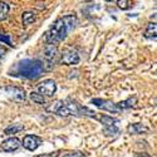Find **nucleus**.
<instances>
[{"instance_id": "f257e3e1", "label": "nucleus", "mask_w": 157, "mask_h": 157, "mask_svg": "<svg viewBox=\"0 0 157 157\" xmlns=\"http://www.w3.org/2000/svg\"><path fill=\"white\" fill-rule=\"evenodd\" d=\"M77 24V17L71 14V15H65L57 21L49 28V30L45 33V42L48 44H58L62 40H64L67 38L68 33L72 32L75 28Z\"/></svg>"}, {"instance_id": "f03ea898", "label": "nucleus", "mask_w": 157, "mask_h": 157, "mask_svg": "<svg viewBox=\"0 0 157 157\" xmlns=\"http://www.w3.org/2000/svg\"><path fill=\"white\" fill-rule=\"evenodd\" d=\"M48 112L57 113L58 116L67 117V116H87L96 118L97 113L92 109H89L84 106H81L75 101L67 99V101H57L54 103H50V106L47 107Z\"/></svg>"}, {"instance_id": "7ed1b4c3", "label": "nucleus", "mask_w": 157, "mask_h": 157, "mask_svg": "<svg viewBox=\"0 0 157 157\" xmlns=\"http://www.w3.org/2000/svg\"><path fill=\"white\" fill-rule=\"evenodd\" d=\"M43 68V62L38 59H23L18 62L14 67L9 71V74L13 77H21L27 79H35L40 77Z\"/></svg>"}, {"instance_id": "20e7f679", "label": "nucleus", "mask_w": 157, "mask_h": 157, "mask_svg": "<svg viewBox=\"0 0 157 157\" xmlns=\"http://www.w3.org/2000/svg\"><path fill=\"white\" fill-rule=\"evenodd\" d=\"M58 47L56 44H48L44 49V62H43V68L47 71H50L58 62Z\"/></svg>"}, {"instance_id": "39448f33", "label": "nucleus", "mask_w": 157, "mask_h": 157, "mask_svg": "<svg viewBox=\"0 0 157 157\" xmlns=\"http://www.w3.org/2000/svg\"><path fill=\"white\" fill-rule=\"evenodd\" d=\"M90 103L94 104L96 107L101 108V109H104V111H108V112H112V113H120L122 109L117 106V103H113L112 101L109 99H101V98H93L90 101Z\"/></svg>"}, {"instance_id": "423d86ee", "label": "nucleus", "mask_w": 157, "mask_h": 157, "mask_svg": "<svg viewBox=\"0 0 157 157\" xmlns=\"http://www.w3.org/2000/svg\"><path fill=\"white\" fill-rule=\"evenodd\" d=\"M38 90H39V93L43 96L52 97V96H54L56 90H57V84L53 79H45L42 83L38 84Z\"/></svg>"}, {"instance_id": "0eeeda50", "label": "nucleus", "mask_w": 157, "mask_h": 157, "mask_svg": "<svg viewBox=\"0 0 157 157\" xmlns=\"http://www.w3.org/2000/svg\"><path fill=\"white\" fill-rule=\"evenodd\" d=\"M59 62L64 65H74L79 63V56L73 49H65L60 56Z\"/></svg>"}, {"instance_id": "6e6552de", "label": "nucleus", "mask_w": 157, "mask_h": 157, "mask_svg": "<svg viewBox=\"0 0 157 157\" xmlns=\"http://www.w3.org/2000/svg\"><path fill=\"white\" fill-rule=\"evenodd\" d=\"M43 140L39 137V136H35V135H27L24 138H23V142H21V146L28 150V151H34L36 150L39 146L42 145Z\"/></svg>"}, {"instance_id": "1a4fd4ad", "label": "nucleus", "mask_w": 157, "mask_h": 157, "mask_svg": "<svg viewBox=\"0 0 157 157\" xmlns=\"http://www.w3.org/2000/svg\"><path fill=\"white\" fill-rule=\"evenodd\" d=\"M4 92L15 102H24L27 96H25V90L18 87H5Z\"/></svg>"}, {"instance_id": "9d476101", "label": "nucleus", "mask_w": 157, "mask_h": 157, "mask_svg": "<svg viewBox=\"0 0 157 157\" xmlns=\"http://www.w3.org/2000/svg\"><path fill=\"white\" fill-rule=\"evenodd\" d=\"M0 147H2V150L5 152H14L21 147V141L17 137H10V138L3 141Z\"/></svg>"}, {"instance_id": "9b49d317", "label": "nucleus", "mask_w": 157, "mask_h": 157, "mask_svg": "<svg viewBox=\"0 0 157 157\" xmlns=\"http://www.w3.org/2000/svg\"><path fill=\"white\" fill-rule=\"evenodd\" d=\"M127 132L129 135H142L148 132V128L142 123H132L127 127Z\"/></svg>"}, {"instance_id": "f8f14e48", "label": "nucleus", "mask_w": 157, "mask_h": 157, "mask_svg": "<svg viewBox=\"0 0 157 157\" xmlns=\"http://www.w3.org/2000/svg\"><path fill=\"white\" fill-rule=\"evenodd\" d=\"M96 120H98L104 126V128H106V127H112V126H117V123L120 122L117 118H113V117H109V116H106V114H101V116L97 114Z\"/></svg>"}, {"instance_id": "ddd939ff", "label": "nucleus", "mask_w": 157, "mask_h": 157, "mask_svg": "<svg viewBox=\"0 0 157 157\" xmlns=\"http://www.w3.org/2000/svg\"><path fill=\"white\" fill-rule=\"evenodd\" d=\"M136 104H137V97L133 96V97L127 98L126 101L118 102V103H117V106H118V107L123 111V109H127V108H132L133 106H136Z\"/></svg>"}, {"instance_id": "4468645a", "label": "nucleus", "mask_w": 157, "mask_h": 157, "mask_svg": "<svg viewBox=\"0 0 157 157\" xmlns=\"http://www.w3.org/2000/svg\"><path fill=\"white\" fill-rule=\"evenodd\" d=\"M157 27H156V23H150L147 25V28L145 30V38L147 39H153V40H156V38H157Z\"/></svg>"}, {"instance_id": "2eb2a0df", "label": "nucleus", "mask_w": 157, "mask_h": 157, "mask_svg": "<svg viewBox=\"0 0 157 157\" xmlns=\"http://www.w3.org/2000/svg\"><path fill=\"white\" fill-rule=\"evenodd\" d=\"M21 19H23V24L24 25H30V24H33L35 21L36 17H35V14L33 11H25L23 14V17H21Z\"/></svg>"}, {"instance_id": "dca6fc26", "label": "nucleus", "mask_w": 157, "mask_h": 157, "mask_svg": "<svg viewBox=\"0 0 157 157\" xmlns=\"http://www.w3.org/2000/svg\"><path fill=\"white\" fill-rule=\"evenodd\" d=\"M24 129V126L23 124H10L9 127H6L4 129V133L5 135H15L18 132H20V131Z\"/></svg>"}, {"instance_id": "f3484780", "label": "nucleus", "mask_w": 157, "mask_h": 157, "mask_svg": "<svg viewBox=\"0 0 157 157\" xmlns=\"http://www.w3.org/2000/svg\"><path fill=\"white\" fill-rule=\"evenodd\" d=\"M9 5L5 2H0V21H3L9 15Z\"/></svg>"}, {"instance_id": "a211bd4d", "label": "nucleus", "mask_w": 157, "mask_h": 157, "mask_svg": "<svg viewBox=\"0 0 157 157\" xmlns=\"http://www.w3.org/2000/svg\"><path fill=\"white\" fill-rule=\"evenodd\" d=\"M118 132H120V129H118V127H117V126H112V127L103 128V135L107 136V137L116 136V135H118Z\"/></svg>"}, {"instance_id": "6ab92c4d", "label": "nucleus", "mask_w": 157, "mask_h": 157, "mask_svg": "<svg viewBox=\"0 0 157 157\" xmlns=\"http://www.w3.org/2000/svg\"><path fill=\"white\" fill-rule=\"evenodd\" d=\"M29 97H30V99H32L33 102H35V103H38V104H44V103H45L44 96L40 94L39 92H32V93L29 94Z\"/></svg>"}, {"instance_id": "aec40b11", "label": "nucleus", "mask_w": 157, "mask_h": 157, "mask_svg": "<svg viewBox=\"0 0 157 157\" xmlns=\"http://www.w3.org/2000/svg\"><path fill=\"white\" fill-rule=\"evenodd\" d=\"M117 5H118V8L122 10H128V9H131V6H132V2H131V0H118V2H117Z\"/></svg>"}, {"instance_id": "412c9836", "label": "nucleus", "mask_w": 157, "mask_h": 157, "mask_svg": "<svg viewBox=\"0 0 157 157\" xmlns=\"http://www.w3.org/2000/svg\"><path fill=\"white\" fill-rule=\"evenodd\" d=\"M0 42H4L8 45H11V38L9 34H2L0 33Z\"/></svg>"}, {"instance_id": "4be33fe9", "label": "nucleus", "mask_w": 157, "mask_h": 157, "mask_svg": "<svg viewBox=\"0 0 157 157\" xmlns=\"http://www.w3.org/2000/svg\"><path fill=\"white\" fill-rule=\"evenodd\" d=\"M63 157H86L83 152H79V151H74V152H69L67 155H64Z\"/></svg>"}, {"instance_id": "5701e85b", "label": "nucleus", "mask_w": 157, "mask_h": 157, "mask_svg": "<svg viewBox=\"0 0 157 157\" xmlns=\"http://www.w3.org/2000/svg\"><path fill=\"white\" fill-rule=\"evenodd\" d=\"M59 153H60V151H59V150H57V151H54V152H50V153H43V155H38V156H35V157H58V156H59Z\"/></svg>"}, {"instance_id": "b1692460", "label": "nucleus", "mask_w": 157, "mask_h": 157, "mask_svg": "<svg viewBox=\"0 0 157 157\" xmlns=\"http://www.w3.org/2000/svg\"><path fill=\"white\" fill-rule=\"evenodd\" d=\"M5 53H6V49H5L4 47L0 45V58H3V57L5 56Z\"/></svg>"}, {"instance_id": "393cba45", "label": "nucleus", "mask_w": 157, "mask_h": 157, "mask_svg": "<svg viewBox=\"0 0 157 157\" xmlns=\"http://www.w3.org/2000/svg\"><path fill=\"white\" fill-rule=\"evenodd\" d=\"M136 157H151V156L148 153H146V152H141V153H137Z\"/></svg>"}]
</instances>
